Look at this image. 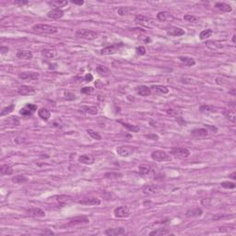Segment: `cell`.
<instances>
[{
    "instance_id": "cell-1",
    "label": "cell",
    "mask_w": 236,
    "mask_h": 236,
    "mask_svg": "<svg viewBox=\"0 0 236 236\" xmlns=\"http://www.w3.org/2000/svg\"><path fill=\"white\" fill-rule=\"evenodd\" d=\"M32 30L40 34H55L57 33V28L52 25H47V24H35L33 26Z\"/></svg>"
},
{
    "instance_id": "cell-2",
    "label": "cell",
    "mask_w": 236,
    "mask_h": 236,
    "mask_svg": "<svg viewBox=\"0 0 236 236\" xmlns=\"http://www.w3.org/2000/svg\"><path fill=\"white\" fill-rule=\"evenodd\" d=\"M76 37H78L79 39H84V40H94L97 38L98 34L90 30H86V29H82V30H78L75 33Z\"/></svg>"
},
{
    "instance_id": "cell-3",
    "label": "cell",
    "mask_w": 236,
    "mask_h": 236,
    "mask_svg": "<svg viewBox=\"0 0 236 236\" xmlns=\"http://www.w3.org/2000/svg\"><path fill=\"white\" fill-rule=\"evenodd\" d=\"M151 157L153 160L155 161H171L172 157L169 153H167L164 151H155L153 152H151Z\"/></svg>"
},
{
    "instance_id": "cell-4",
    "label": "cell",
    "mask_w": 236,
    "mask_h": 236,
    "mask_svg": "<svg viewBox=\"0 0 236 236\" xmlns=\"http://www.w3.org/2000/svg\"><path fill=\"white\" fill-rule=\"evenodd\" d=\"M135 151H136L135 147L129 145H123L116 149L117 154L121 157H130L131 155L134 154Z\"/></svg>"
},
{
    "instance_id": "cell-5",
    "label": "cell",
    "mask_w": 236,
    "mask_h": 236,
    "mask_svg": "<svg viewBox=\"0 0 236 236\" xmlns=\"http://www.w3.org/2000/svg\"><path fill=\"white\" fill-rule=\"evenodd\" d=\"M124 46L123 43H114L112 45L106 46L104 48H103L101 50V55H114L117 52L120 48H122Z\"/></svg>"
},
{
    "instance_id": "cell-6",
    "label": "cell",
    "mask_w": 236,
    "mask_h": 236,
    "mask_svg": "<svg viewBox=\"0 0 236 236\" xmlns=\"http://www.w3.org/2000/svg\"><path fill=\"white\" fill-rule=\"evenodd\" d=\"M171 154L179 159H186L190 156V151L186 148H173Z\"/></svg>"
},
{
    "instance_id": "cell-7",
    "label": "cell",
    "mask_w": 236,
    "mask_h": 236,
    "mask_svg": "<svg viewBox=\"0 0 236 236\" xmlns=\"http://www.w3.org/2000/svg\"><path fill=\"white\" fill-rule=\"evenodd\" d=\"M114 215L116 218H127L130 216V209L126 206H121L115 208L114 210Z\"/></svg>"
},
{
    "instance_id": "cell-8",
    "label": "cell",
    "mask_w": 236,
    "mask_h": 236,
    "mask_svg": "<svg viewBox=\"0 0 236 236\" xmlns=\"http://www.w3.org/2000/svg\"><path fill=\"white\" fill-rule=\"evenodd\" d=\"M40 78V74L38 72L34 71H24L19 74V79L22 80H38Z\"/></svg>"
},
{
    "instance_id": "cell-9",
    "label": "cell",
    "mask_w": 236,
    "mask_h": 236,
    "mask_svg": "<svg viewBox=\"0 0 236 236\" xmlns=\"http://www.w3.org/2000/svg\"><path fill=\"white\" fill-rule=\"evenodd\" d=\"M78 203L84 206H100L102 201L98 197H87L79 200Z\"/></svg>"
},
{
    "instance_id": "cell-10",
    "label": "cell",
    "mask_w": 236,
    "mask_h": 236,
    "mask_svg": "<svg viewBox=\"0 0 236 236\" xmlns=\"http://www.w3.org/2000/svg\"><path fill=\"white\" fill-rule=\"evenodd\" d=\"M36 110H37V105L33 104V103H28L23 108L20 109V115H22L24 116H30L33 114H34Z\"/></svg>"
},
{
    "instance_id": "cell-11",
    "label": "cell",
    "mask_w": 236,
    "mask_h": 236,
    "mask_svg": "<svg viewBox=\"0 0 236 236\" xmlns=\"http://www.w3.org/2000/svg\"><path fill=\"white\" fill-rule=\"evenodd\" d=\"M27 215L33 218H43L45 217V212L39 208H33L30 209H27L26 211Z\"/></svg>"
},
{
    "instance_id": "cell-12",
    "label": "cell",
    "mask_w": 236,
    "mask_h": 236,
    "mask_svg": "<svg viewBox=\"0 0 236 236\" xmlns=\"http://www.w3.org/2000/svg\"><path fill=\"white\" fill-rule=\"evenodd\" d=\"M161 187L159 186L155 185H147L142 188V192L145 195H153V194H157L160 191Z\"/></svg>"
},
{
    "instance_id": "cell-13",
    "label": "cell",
    "mask_w": 236,
    "mask_h": 236,
    "mask_svg": "<svg viewBox=\"0 0 236 236\" xmlns=\"http://www.w3.org/2000/svg\"><path fill=\"white\" fill-rule=\"evenodd\" d=\"M18 92L20 95L22 96H27L30 94H33L35 92V89L32 86H28V85H22L19 88Z\"/></svg>"
},
{
    "instance_id": "cell-14",
    "label": "cell",
    "mask_w": 236,
    "mask_h": 236,
    "mask_svg": "<svg viewBox=\"0 0 236 236\" xmlns=\"http://www.w3.org/2000/svg\"><path fill=\"white\" fill-rule=\"evenodd\" d=\"M63 16H64V11L61 8H53L52 10H50L47 13V17L49 19H53V20L61 19Z\"/></svg>"
},
{
    "instance_id": "cell-15",
    "label": "cell",
    "mask_w": 236,
    "mask_h": 236,
    "mask_svg": "<svg viewBox=\"0 0 236 236\" xmlns=\"http://www.w3.org/2000/svg\"><path fill=\"white\" fill-rule=\"evenodd\" d=\"M49 199H52V200H55L56 201L57 203L59 204H62V205H65L67 203H69L73 200V197L71 196H67V195H60V196H55V197H51Z\"/></svg>"
},
{
    "instance_id": "cell-16",
    "label": "cell",
    "mask_w": 236,
    "mask_h": 236,
    "mask_svg": "<svg viewBox=\"0 0 236 236\" xmlns=\"http://www.w3.org/2000/svg\"><path fill=\"white\" fill-rule=\"evenodd\" d=\"M167 34L170 36H173V37H180L186 34V32L178 27H172L167 31Z\"/></svg>"
},
{
    "instance_id": "cell-17",
    "label": "cell",
    "mask_w": 236,
    "mask_h": 236,
    "mask_svg": "<svg viewBox=\"0 0 236 236\" xmlns=\"http://www.w3.org/2000/svg\"><path fill=\"white\" fill-rule=\"evenodd\" d=\"M125 234V230L123 227L119 228H113V229H107L104 232V234L108 236H116V235H123Z\"/></svg>"
},
{
    "instance_id": "cell-18",
    "label": "cell",
    "mask_w": 236,
    "mask_h": 236,
    "mask_svg": "<svg viewBox=\"0 0 236 236\" xmlns=\"http://www.w3.org/2000/svg\"><path fill=\"white\" fill-rule=\"evenodd\" d=\"M203 210L200 208H190L186 212V216L187 218H198L202 216Z\"/></svg>"
},
{
    "instance_id": "cell-19",
    "label": "cell",
    "mask_w": 236,
    "mask_h": 236,
    "mask_svg": "<svg viewBox=\"0 0 236 236\" xmlns=\"http://www.w3.org/2000/svg\"><path fill=\"white\" fill-rule=\"evenodd\" d=\"M136 90H137L138 95L143 96V97H148V96H150L151 94V88H149L148 86H145V85H141V86L137 87Z\"/></svg>"
},
{
    "instance_id": "cell-20",
    "label": "cell",
    "mask_w": 236,
    "mask_h": 236,
    "mask_svg": "<svg viewBox=\"0 0 236 236\" xmlns=\"http://www.w3.org/2000/svg\"><path fill=\"white\" fill-rule=\"evenodd\" d=\"M95 161V158L92 155H88V154H84V155H80L79 157V162L82 164H86V165H91L93 164Z\"/></svg>"
},
{
    "instance_id": "cell-21",
    "label": "cell",
    "mask_w": 236,
    "mask_h": 236,
    "mask_svg": "<svg viewBox=\"0 0 236 236\" xmlns=\"http://www.w3.org/2000/svg\"><path fill=\"white\" fill-rule=\"evenodd\" d=\"M191 135L196 138H206L208 136V131L206 128H196L191 131Z\"/></svg>"
},
{
    "instance_id": "cell-22",
    "label": "cell",
    "mask_w": 236,
    "mask_h": 236,
    "mask_svg": "<svg viewBox=\"0 0 236 236\" xmlns=\"http://www.w3.org/2000/svg\"><path fill=\"white\" fill-rule=\"evenodd\" d=\"M151 90L158 94H166L169 92V89L164 85H152L151 87Z\"/></svg>"
},
{
    "instance_id": "cell-23",
    "label": "cell",
    "mask_w": 236,
    "mask_h": 236,
    "mask_svg": "<svg viewBox=\"0 0 236 236\" xmlns=\"http://www.w3.org/2000/svg\"><path fill=\"white\" fill-rule=\"evenodd\" d=\"M90 221L88 218L86 217H79V218H75L73 220H70L68 223V226H75V225H79L82 223H88Z\"/></svg>"
},
{
    "instance_id": "cell-24",
    "label": "cell",
    "mask_w": 236,
    "mask_h": 236,
    "mask_svg": "<svg viewBox=\"0 0 236 236\" xmlns=\"http://www.w3.org/2000/svg\"><path fill=\"white\" fill-rule=\"evenodd\" d=\"M16 56L19 59H24V60H31L33 56V53L31 51H18L16 54Z\"/></svg>"
},
{
    "instance_id": "cell-25",
    "label": "cell",
    "mask_w": 236,
    "mask_h": 236,
    "mask_svg": "<svg viewBox=\"0 0 236 236\" xmlns=\"http://www.w3.org/2000/svg\"><path fill=\"white\" fill-rule=\"evenodd\" d=\"M215 7L218 8L219 10L222 11V12H226V13H229V12H232L233 11V7L226 4V3H221V2H218L215 4Z\"/></svg>"
},
{
    "instance_id": "cell-26",
    "label": "cell",
    "mask_w": 236,
    "mask_h": 236,
    "mask_svg": "<svg viewBox=\"0 0 236 236\" xmlns=\"http://www.w3.org/2000/svg\"><path fill=\"white\" fill-rule=\"evenodd\" d=\"M168 234H171L170 230L165 229V228L157 229V230H154V231L150 233V235L151 236H164L168 235Z\"/></svg>"
},
{
    "instance_id": "cell-27",
    "label": "cell",
    "mask_w": 236,
    "mask_h": 236,
    "mask_svg": "<svg viewBox=\"0 0 236 236\" xmlns=\"http://www.w3.org/2000/svg\"><path fill=\"white\" fill-rule=\"evenodd\" d=\"M68 1H64V0H54V1H49L48 5L55 7V8H59V7H63L68 6Z\"/></svg>"
},
{
    "instance_id": "cell-28",
    "label": "cell",
    "mask_w": 236,
    "mask_h": 236,
    "mask_svg": "<svg viewBox=\"0 0 236 236\" xmlns=\"http://www.w3.org/2000/svg\"><path fill=\"white\" fill-rule=\"evenodd\" d=\"M179 60L186 66L187 67H193L196 65V61L192 58V57H188V56H180Z\"/></svg>"
},
{
    "instance_id": "cell-29",
    "label": "cell",
    "mask_w": 236,
    "mask_h": 236,
    "mask_svg": "<svg viewBox=\"0 0 236 236\" xmlns=\"http://www.w3.org/2000/svg\"><path fill=\"white\" fill-rule=\"evenodd\" d=\"M38 116L44 121H48L51 117V112L46 108H41L38 111Z\"/></svg>"
},
{
    "instance_id": "cell-30",
    "label": "cell",
    "mask_w": 236,
    "mask_h": 236,
    "mask_svg": "<svg viewBox=\"0 0 236 236\" xmlns=\"http://www.w3.org/2000/svg\"><path fill=\"white\" fill-rule=\"evenodd\" d=\"M150 20H151L148 17L144 16V15H138L135 18V22L137 24H141V25H148Z\"/></svg>"
},
{
    "instance_id": "cell-31",
    "label": "cell",
    "mask_w": 236,
    "mask_h": 236,
    "mask_svg": "<svg viewBox=\"0 0 236 236\" xmlns=\"http://www.w3.org/2000/svg\"><path fill=\"white\" fill-rule=\"evenodd\" d=\"M96 71H97V73H98L99 75L103 76V77L108 76V75L110 74V72H111L110 69H109L107 67L102 66V65H100V66H98V67L96 68Z\"/></svg>"
},
{
    "instance_id": "cell-32",
    "label": "cell",
    "mask_w": 236,
    "mask_h": 236,
    "mask_svg": "<svg viewBox=\"0 0 236 236\" xmlns=\"http://www.w3.org/2000/svg\"><path fill=\"white\" fill-rule=\"evenodd\" d=\"M225 117L227 119H229L230 121H232L233 123L235 122V111H234V108L233 109H229V110H225L223 112Z\"/></svg>"
},
{
    "instance_id": "cell-33",
    "label": "cell",
    "mask_w": 236,
    "mask_h": 236,
    "mask_svg": "<svg viewBox=\"0 0 236 236\" xmlns=\"http://www.w3.org/2000/svg\"><path fill=\"white\" fill-rule=\"evenodd\" d=\"M170 18H172L171 14L169 12H166V11H160L157 14V19L160 21H162V22L168 20Z\"/></svg>"
},
{
    "instance_id": "cell-34",
    "label": "cell",
    "mask_w": 236,
    "mask_h": 236,
    "mask_svg": "<svg viewBox=\"0 0 236 236\" xmlns=\"http://www.w3.org/2000/svg\"><path fill=\"white\" fill-rule=\"evenodd\" d=\"M12 182L15 183V184H18V185H20V184H24V183H27L28 182V178L24 175H16L14 176L12 179Z\"/></svg>"
},
{
    "instance_id": "cell-35",
    "label": "cell",
    "mask_w": 236,
    "mask_h": 236,
    "mask_svg": "<svg viewBox=\"0 0 236 236\" xmlns=\"http://www.w3.org/2000/svg\"><path fill=\"white\" fill-rule=\"evenodd\" d=\"M42 56L44 57L45 59H53L55 56V52L52 50H42Z\"/></svg>"
},
{
    "instance_id": "cell-36",
    "label": "cell",
    "mask_w": 236,
    "mask_h": 236,
    "mask_svg": "<svg viewBox=\"0 0 236 236\" xmlns=\"http://www.w3.org/2000/svg\"><path fill=\"white\" fill-rule=\"evenodd\" d=\"M0 172H1V173L4 174V175H11V174L13 173L12 168H11L9 165H7V164L2 165L1 168H0Z\"/></svg>"
},
{
    "instance_id": "cell-37",
    "label": "cell",
    "mask_w": 236,
    "mask_h": 236,
    "mask_svg": "<svg viewBox=\"0 0 236 236\" xmlns=\"http://www.w3.org/2000/svg\"><path fill=\"white\" fill-rule=\"evenodd\" d=\"M119 123L122 124L126 129H128L129 131H131L133 133H137V132H138L140 130V128L138 126H137V125H130V124H127V123H123L122 121H119Z\"/></svg>"
},
{
    "instance_id": "cell-38",
    "label": "cell",
    "mask_w": 236,
    "mask_h": 236,
    "mask_svg": "<svg viewBox=\"0 0 236 236\" xmlns=\"http://www.w3.org/2000/svg\"><path fill=\"white\" fill-rule=\"evenodd\" d=\"M82 110H84L85 113L90 114L91 116H95V115L98 114V109L94 106H83Z\"/></svg>"
},
{
    "instance_id": "cell-39",
    "label": "cell",
    "mask_w": 236,
    "mask_h": 236,
    "mask_svg": "<svg viewBox=\"0 0 236 236\" xmlns=\"http://www.w3.org/2000/svg\"><path fill=\"white\" fill-rule=\"evenodd\" d=\"M87 133H88V135L90 138H92L95 140H102V138H103L102 136L98 132H96V131H94L92 129H87Z\"/></svg>"
},
{
    "instance_id": "cell-40",
    "label": "cell",
    "mask_w": 236,
    "mask_h": 236,
    "mask_svg": "<svg viewBox=\"0 0 236 236\" xmlns=\"http://www.w3.org/2000/svg\"><path fill=\"white\" fill-rule=\"evenodd\" d=\"M212 33H213V32H212V30H210V29L204 30V31H202V32L200 33V34H199V38H200V40L208 39V38H209V37L211 36Z\"/></svg>"
},
{
    "instance_id": "cell-41",
    "label": "cell",
    "mask_w": 236,
    "mask_h": 236,
    "mask_svg": "<svg viewBox=\"0 0 236 236\" xmlns=\"http://www.w3.org/2000/svg\"><path fill=\"white\" fill-rule=\"evenodd\" d=\"M184 20H185L186 21H187V22H190V23H197L198 20H199V18H197V17L194 16V15H189V14H187V15H185V16H184Z\"/></svg>"
},
{
    "instance_id": "cell-42",
    "label": "cell",
    "mask_w": 236,
    "mask_h": 236,
    "mask_svg": "<svg viewBox=\"0 0 236 236\" xmlns=\"http://www.w3.org/2000/svg\"><path fill=\"white\" fill-rule=\"evenodd\" d=\"M6 123H7V125H11V126L20 125V121L16 116H11V117L7 118V120H6Z\"/></svg>"
},
{
    "instance_id": "cell-43",
    "label": "cell",
    "mask_w": 236,
    "mask_h": 236,
    "mask_svg": "<svg viewBox=\"0 0 236 236\" xmlns=\"http://www.w3.org/2000/svg\"><path fill=\"white\" fill-rule=\"evenodd\" d=\"M14 108H15V105L12 103V104H10L9 106H7V107H5V108H3L2 109V111H1V116H7V115H8V114H10L13 110H14Z\"/></svg>"
},
{
    "instance_id": "cell-44",
    "label": "cell",
    "mask_w": 236,
    "mask_h": 236,
    "mask_svg": "<svg viewBox=\"0 0 236 236\" xmlns=\"http://www.w3.org/2000/svg\"><path fill=\"white\" fill-rule=\"evenodd\" d=\"M221 186L225 188V189H234L235 188V184L233 183V182H229V181H225V182H222L221 184Z\"/></svg>"
},
{
    "instance_id": "cell-45",
    "label": "cell",
    "mask_w": 236,
    "mask_h": 236,
    "mask_svg": "<svg viewBox=\"0 0 236 236\" xmlns=\"http://www.w3.org/2000/svg\"><path fill=\"white\" fill-rule=\"evenodd\" d=\"M233 217H234L233 215H229V214H217L212 218V220L213 221H220V220H224V219H230Z\"/></svg>"
},
{
    "instance_id": "cell-46",
    "label": "cell",
    "mask_w": 236,
    "mask_h": 236,
    "mask_svg": "<svg viewBox=\"0 0 236 236\" xmlns=\"http://www.w3.org/2000/svg\"><path fill=\"white\" fill-rule=\"evenodd\" d=\"M138 171L141 174H149L150 172H151V167L150 166H147V165H141L138 167Z\"/></svg>"
},
{
    "instance_id": "cell-47",
    "label": "cell",
    "mask_w": 236,
    "mask_h": 236,
    "mask_svg": "<svg viewBox=\"0 0 236 236\" xmlns=\"http://www.w3.org/2000/svg\"><path fill=\"white\" fill-rule=\"evenodd\" d=\"M130 12V8L127 7H119L117 10L118 15L120 16H125V15H127L128 13Z\"/></svg>"
},
{
    "instance_id": "cell-48",
    "label": "cell",
    "mask_w": 236,
    "mask_h": 236,
    "mask_svg": "<svg viewBox=\"0 0 236 236\" xmlns=\"http://www.w3.org/2000/svg\"><path fill=\"white\" fill-rule=\"evenodd\" d=\"M94 91V89L92 87H84L80 90V92L82 94H86V95H90Z\"/></svg>"
},
{
    "instance_id": "cell-49",
    "label": "cell",
    "mask_w": 236,
    "mask_h": 236,
    "mask_svg": "<svg viewBox=\"0 0 236 236\" xmlns=\"http://www.w3.org/2000/svg\"><path fill=\"white\" fill-rule=\"evenodd\" d=\"M200 112H215V108L211 107V106H208V105H202L199 108Z\"/></svg>"
},
{
    "instance_id": "cell-50",
    "label": "cell",
    "mask_w": 236,
    "mask_h": 236,
    "mask_svg": "<svg viewBox=\"0 0 236 236\" xmlns=\"http://www.w3.org/2000/svg\"><path fill=\"white\" fill-rule=\"evenodd\" d=\"M136 52H137V54L138 55H144L145 54H146V49H145V47L144 46H138V47H137V49H136Z\"/></svg>"
},
{
    "instance_id": "cell-51",
    "label": "cell",
    "mask_w": 236,
    "mask_h": 236,
    "mask_svg": "<svg viewBox=\"0 0 236 236\" xmlns=\"http://www.w3.org/2000/svg\"><path fill=\"white\" fill-rule=\"evenodd\" d=\"M65 97L68 101H72V100L76 99V95L74 93H72V92H69V91H66L65 92Z\"/></svg>"
},
{
    "instance_id": "cell-52",
    "label": "cell",
    "mask_w": 236,
    "mask_h": 236,
    "mask_svg": "<svg viewBox=\"0 0 236 236\" xmlns=\"http://www.w3.org/2000/svg\"><path fill=\"white\" fill-rule=\"evenodd\" d=\"M16 5H19V6H25V5H27V4H29V1H26V0H24V1H22V0H18V1H15L14 2Z\"/></svg>"
},
{
    "instance_id": "cell-53",
    "label": "cell",
    "mask_w": 236,
    "mask_h": 236,
    "mask_svg": "<svg viewBox=\"0 0 236 236\" xmlns=\"http://www.w3.org/2000/svg\"><path fill=\"white\" fill-rule=\"evenodd\" d=\"M85 80H86L87 82H90V81H92V80H93V76H92L90 73L86 74V76H85Z\"/></svg>"
},
{
    "instance_id": "cell-54",
    "label": "cell",
    "mask_w": 236,
    "mask_h": 236,
    "mask_svg": "<svg viewBox=\"0 0 236 236\" xmlns=\"http://www.w3.org/2000/svg\"><path fill=\"white\" fill-rule=\"evenodd\" d=\"M0 52H1V54H6V53H7L8 52V48L7 47H4V46H1V48H0Z\"/></svg>"
},
{
    "instance_id": "cell-55",
    "label": "cell",
    "mask_w": 236,
    "mask_h": 236,
    "mask_svg": "<svg viewBox=\"0 0 236 236\" xmlns=\"http://www.w3.org/2000/svg\"><path fill=\"white\" fill-rule=\"evenodd\" d=\"M104 176L106 177V178H108L109 176H116V177H118V176H121V174H118V173H105L104 174Z\"/></svg>"
},
{
    "instance_id": "cell-56",
    "label": "cell",
    "mask_w": 236,
    "mask_h": 236,
    "mask_svg": "<svg viewBox=\"0 0 236 236\" xmlns=\"http://www.w3.org/2000/svg\"><path fill=\"white\" fill-rule=\"evenodd\" d=\"M72 3H73L74 5H79V6H82V5L84 4V1H83V0H79V1L74 0V1H72Z\"/></svg>"
},
{
    "instance_id": "cell-57",
    "label": "cell",
    "mask_w": 236,
    "mask_h": 236,
    "mask_svg": "<svg viewBox=\"0 0 236 236\" xmlns=\"http://www.w3.org/2000/svg\"><path fill=\"white\" fill-rule=\"evenodd\" d=\"M41 234H44L45 235V234H55L52 231H49L48 229H46V231H43Z\"/></svg>"
},
{
    "instance_id": "cell-58",
    "label": "cell",
    "mask_w": 236,
    "mask_h": 236,
    "mask_svg": "<svg viewBox=\"0 0 236 236\" xmlns=\"http://www.w3.org/2000/svg\"><path fill=\"white\" fill-rule=\"evenodd\" d=\"M146 138H153L154 140L156 139V140H158L159 139V137L158 136H156V135H152V136H145Z\"/></svg>"
},
{
    "instance_id": "cell-59",
    "label": "cell",
    "mask_w": 236,
    "mask_h": 236,
    "mask_svg": "<svg viewBox=\"0 0 236 236\" xmlns=\"http://www.w3.org/2000/svg\"><path fill=\"white\" fill-rule=\"evenodd\" d=\"M229 177H231V178H232L233 180H235V179H236V173H235V172H234V173H232V174H231V175H230Z\"/></svg>"
},
{
    "instance_id": "cell-60",
    "label": "cell",
    "mask_w": 236,
    "mask_h": 236,
    "mask_svg": "<svg viewBox=\"0 0 236 236\" xmlns=\"http://www.w3.org/2000/svg\"><path fill=\"white\" fill-rule=\"evenodd\" d=\"M233 42H235V35L233 36Z\"/></svg>"
}]
</instances>
